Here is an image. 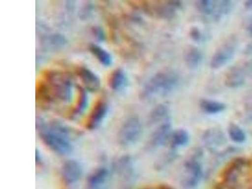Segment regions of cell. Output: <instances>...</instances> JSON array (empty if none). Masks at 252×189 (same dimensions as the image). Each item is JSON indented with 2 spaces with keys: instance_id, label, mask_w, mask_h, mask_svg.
Instances as JSON below:
<instances>
[{
  "instance_id": "8992f818",
  "label": "cell",
  "mask_w": 252,
  "mask_h": 189,
  "mask_svg": "<svg viewBox=\"0 0 252 189\" xmlns=\"http://www.w3.org/2000/svg\"><path fill=\"white\" fill-rule=\"evenodd\" d=\"M238 45V39L235 37H229L224 43L220 45L211 58V68H220L230 62L235 55Z\"/></svg>"
},
{
  "instance_id": "83f0119b",
  "label": "cell",
  "mask_w": 252,
  "mask_h": 189,
  "mask_svg": "<svg viewBox=\"0 0 252 189\" xmlns=\"http://www.w3.org/2000/svg\"><path fill=\"white\" fill-rule=\"evenodd\" d=\"M247 32L249 33L250 36H251V37H252V19L250 20L249 23L247 24Z\"/></svg>"
},
{
  "instance_id": "7a4b0ae2",
  "label": "cell",
  "mask_w": 252,
  "mask_h": 189,
  "mask_svg": "<svg viewBox=\"0 0 252 189\" xmlns=\"http://www.w3.org/2000/svg\"><path fill=\"white\" fill-rule=\"evenodd\" d=\"M40 136L47 147L55 154L65 156L73 151L68 129L60 123L40 125Z\"/></svg>"
},
{
  "instance_id": "52a82bcc",
  "label": "cell",
  "mask_w": 252,
  "mask_h": 189,
  "mask_svg": "<svg viewBox=\"0 0 252 189\" xmlns=\"http://www.w3.org/2000/svg\"><path fill=\"white\" fill-rule=\"evenodd\" d=\"M252 71V62L231 67L225 76V85L229 89H238L244 85L247 76Z\"/></svg>"
},
{
  "instance_id": "5bb4252c",
  "label": "cell",
  "mask_w": 252,
  "mask_h": 189,
  "mask_svg": "<svg viewBox=\"0 0 252 189\" xmlns=\"http://www.w3.org/2000/svg\"><path fill=\"white\" fill-rule=\"evenodd\" d=\"M110 89L114 92H122L127 86L128 77L123 69L118 68L112 72L108 81Z\"/></svg>"
},
{
  "instance_id": "8fae6325",
  "label": "cell",
  "mask_w": 252,
  "mask_h": 189,
  "mask_svg": "<svg viewBox=\"0 0 252 189\" xmlns=\"http://www.w3.org/2000/svg\"><path fill=\"white\" fill-rule=\"evenodd\" d=\"M172 134V123L168 118L162 123L152 134L151 144L155 148L161 147L170 141Z\"/></svg>"
},
{
  "instance_id": "44dd1931",
  "label": "cell",
  "mask_w": 252,
  "mask_h": 189,
  "mask_svg": "<svg viewBox=\"0 0 252 189\" xmlns=\"http://www.w3.org/2000/svg\"><path fill=\"white\" fill-rule=\"evenodd\" d=\"M190 141V135L188 130L184 129H179L172 132L170 137V142L172 148L184 147L188 145Z\"/></svg>"
},
{
  "instance_id": "3957f363",
  "label": "cell",
  "mask_w": 252,
  "mask_h": 189,
  "mask_svg": "<svg viewBox=\"0 0 252 189\" xmlns=\"http://www.w3.org/2000/svg\"><path fill=\"white\" fill-rule=\"evenodd\" d=\"M179 82V76L175 72H159L146 83L141 92V98L143 100H150L158 94L166 95L176 89Z\"/></svg>"
},
{
  "instance_id": "ffe728a7",
  "label": "cell",
  "mask_w": 252,
  "mask_h": 189,
  "mask_svg": "<svg viewBox=\"0 0 252 189\" xmlns=\"http://www.w3.org/2000/svg\"><path fill=\"white\" fill-rule=\"evenodd\" d=\"M169 109L163 103L157 105L151 111L149 116V123L151 125H157L161 122H164L168 118Z\"/></svg>"
},
{
  "instance_id": "30bf717a",
  "label": "cell",
  "mask_w": 252,
  "mask_h": 189,
  "mask_svg": "<svg viewBox=\"0 0 252 189\" xmlns=\"http://www.w3.org/2000/svg\"><path fill=\"white\" fill-rule=\"evenodd\" d=\"M202 140L206 147L213 152L221 147L226 142L224 132L218 128L207 129L202 134Z\"/></svg>"
},
{
  "instance_id": "d4e9b609",
  "label": "cell",
  "mask_w": 252,
  "mask_h": 189,
  "mask_svg": "<svg viewBox=\"0 0 252 189\" xmlns=\"http://www.w3.org/2000/svg\"><path fill=\"white\" fill-rule=\"evenodd\" d=\"M216 2L212 0H199L195 1V6L202 14L212 16L217 7V3Z\"/></svg>"
},
{
  "instance_id": "9a60e30c",
  "label": "cell",
  "mask_w": 252,
  "mask_h": 189,
  "mask_svg": "<svg viewBox=\"0 0 252 189\" xmlns=\"http://www.w3.org/2000/svg\"><path fill=\"white\" fill-rule=\"evenodd\" d=\"M244 165V161L240 159H236L232 163L229 164L222 175V179H223L224 184L229 187L233 186L237 181L241 171Z\"/></svg>"
},
{
  "instance_id": "277c9868",
  "label": "cell",
  "mask_w": 252,
  "mask_h": 189,
  "mask_svg": "<svg viewBox=\"0 0 252 189\" xmlns=\"http://www.w3.org/2000/svg\"><path fill=\"white\" fill-rule=\"evenodd\" d=\"M143 129V125L138 117H130L125 121L119 129V144L123 147H130L134 145L140 139Z\"/></svg>"
},
{
  "instance_id": "9c48e42d",
  "label": "cell",
  "mask_w": 252,
  "mask_h": 189,
  "mask_svg": "<svg viewBox=\"0 0 252 189\" xmlns=\"http://www.w3.org/2000/svg\"><path fill=\"white\" fill-rule=\"evenodd\" d=\"M62 174L63 180L68 185H73L82 179L83 168L80 162L71 159L67 160L63 165Z\"/></svg>"
},
{
  "instance_id": "d6986e66",
  "label": "cell",
  "mask_w": 252,
  "mask_h": 189,
  "mask_svg": "<svg viewBox=\"0 0 252 189\" xmlns=\"http://www.w3.org/2000/svg\"><path fill=\"white\" fill-rule=\"evenodd\" d=\"M203 60V55L199 49L191 47L188 49L185 55V62L189 68L195 69L199 67Z\"/></svg>"
},
{
  "instance_id": "7402d4cb",
  "label": "cell",
  "mask_w": 252,
  "mask_h": 189,
  "mask_svg": "<svg viewBox=\"0 0 252 189\" xmlns=\"http://www.w3.org/2000/svg\"><path fill=\"white\" fill-rule=\"evenodd\" d=\"M233 9V3L228 0H222L217 3L215 12L212 15L213 19L215 21H219L225 16L228 15Z\"/></svg>"
},
{
  "instance_id": "484cf974",
  "label": "cell",
  "mask_w": 252,
  "mask_h": 189,
  "mask_svg": "<svg viewBox=\"0 0 252 189\" xmlns=\"http://www.w3.org/2000/svg\"><path fill=\"white\" fill-rule=\"evenodd\" d=\"M189 35L191 39L197 43H202L206 41L207 37L202 31L197 28H192L190 29Z\"/></svg>"
},
{
  "instance_id": "6da1fadb",
  "label": "cell",
  "mask_w": 252,
  "mask_h": 189,
  "mask_svg": "<svg viewBox=\"0 0 252 189\" xmlns=\"http://www.w3.org/2000/svg\"><path fill=\"white\" fill-rule=\"evenodd\" d=\"M39 94L46 102L56 99L67 103L73 98V83L66 74L50 71L46 74L44 82L40 83Z\"/></svg>"
},
{
  "instance_id": "603a6c76",
  "label": "cell",
  "mask_w": 252,
  "mask_h": 189,
  "mask_svg": "<svg viewBox=\"0 0 252 189\" xmlns=\"http://www.w3.org/2000/svg\"><path fill=\"white\" fill-rule=\"evenodd\" d=\"M77 89L78 92V100L75 108V111H74V114L75 116H79L83 113L86 110L88 103H89V96H88L86 91L80 86H78Z\"/></svg>"
},
{
  "instance_id": "ac0fdd59",
  "label": "cell",
  "mask_w": 252,
  "mask_h": 189,
  "mask_svg": "<svg viewBox=\"0 0 252 189\" xmlns=\"http://www.w3.org/2000/svg\"><path fill=\"white\" fill-rule=\"evenodd\" d=\"M89 50L98 62L104 66H110L113 63V58L109 51L96 44H91Z\"/></svg>"
},
{
  "instance_id": "5b68a950",
  "label": "cell",
  "mask_w": 252,
  "mask_h": 189,
  "mask_svg": "<svg viewBox=\"0 0 252 189\" xmlns=\"http://www.w3.org/2000/svg\"><path fill=\"white\" fill-rule=\"evenodd\" d=\"M203 169L199 159L192 157L184 163L181 175V184L186 189L197 188L203 177Z\"/></svg>"
},
{
  "instance_id": "4316f807",
  "label": "cell",
  "mask_w": 252,
  "mask_h": 189,
  "mask_svg": "<svg viewBox=\"0 0 252 189\" xmlns=\"http://www.w3.org/2000/svg\"><path fill=\"white\" fill-rule=\"evenodd\" d=\"M245 54L246 55L252 56V42L247 45L246 48L245 49Z\"/></svg>"
},
{
  "instance_id": "f546056e",
  "label": "cell",
  "mask_w": 252,
  "mask_h": 189,
  "mask_svg": "<svg viewBox=\"0 0 252 189\" xmlns=\"http://www.w3.org/2000/svg\"><path fill=\"white\" fill-rule=\"evenodd\" d=\"M245 7L247 10H252V0H249V1H245Z\"/></svg>"
},
{
  "instance_id": "e0dca14e",
  "label": "cell",
  "mask_w": 252,
  "mask_h": 189,
  "mask_svg": "<svg viewBox=\"0 0 252 189\" xmlns=\"http://www.w3.org/2000/svg\"><path fill=\"white\" fill-rule=\"evenodd\" d=\"M199 106L204 113L209 115L220 114L226 109V105L224 103L211 99H202Z\"/></svg>"
},
{
  "instance_id": "2e32d148",
  "label": "cell",
  "mask_w": 252,
  "mask_h": 189,
  "mask_svg": "<svg viewBox=\"0 0 252 189\" xmlns=\"http://www.w3.org/2000/svg\"><path fill=\"white\" fill-rule=\"evenodd\" d=\"M182 7L181 1H168L157 6L156 13L162 19H171L175 17Z\"/></svg>"
},
{
  "instance_id": "4fadbf2b",
  "label": "cell",
  "mask_w": 252,
  "mask_h": 189,
  "mask_svg": "<svg viewBox=\"0 0 252 189\" xmlns=\"http://www.w3.org/2000/svg\"><path fill=\"white\" fill-rule=\"evenodd\" d=\"M77 74L86 89L91 92L98 91L101 82L100 78L96 73L87 67H80L77 70Z\"/></svg>"
},
{
  "instance_id": "f1b7e54d",
  "label": "cell",
  "mask_w": 252,
  "mask_h": 189,
  "mask_svg": "<svg viewBox=\"0 0 252 189\" xmlns=\"http://www.w3.org/2000/svg\"><path fill=\"white\" fill-rule=\"evenodd\" d=\"M247 117L249 120L252 121V104L250 106L247 112Z\"/></svg>"
},
{
  "instance_id": "7c38bea8",
  "label": "cell",
  "mask_w": 252,
  "mask_h": 189,
  "mask_svg": "<svg viewBox=\"0 0 252 189\" xmlns=\"http://www.w3.org/2000/svg\"><path fill=\"white\" fill-rule=\"evenodd\" d=\"M109 112V105L104 100H99L95 103L90 115L88 127L93 129L98 127L106 118Z\"/></svg>"
},
{
  "instance_id": "ba28073f",
  "label": "cell",
  "mask_w": 252,
  "mask_h": 189,
  "mask_svg": "<svg viewBox=\"0 0 252 189\" xmlns=\"http://www.w3.org/2000/svg\"><path fill=\"white\" fill-rule=\"evenodd\" d=\"M111 179V173L107 168H99L88 179L87 189H109Z\"/></svg>"
},
{
  "instance_id": "cb8c5ba5",
  "label": "cell",
  "mask_w": 252,
  "mask_h": 189,
  "mask_svg": "<svg viewBox=\"0 0 252 189\" xmlns=\"http://www.w3.org/2000/svg\"><path fill=\"white\" fill-rule=\"evenodd\" d=\"M229 138L236 143H244L247 139L246 134L239 126L230 124L228 128Z\"/></svg>"
}]
</instances>
